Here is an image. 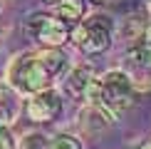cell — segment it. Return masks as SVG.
I'll return each mask as SVG.
<instances>
[{
    "mask_svg": "<svg viewBox=\"0 0 151 149\" xmlns=\"http://www.w3.org/2000/svg\"><path fill=\"white\" fill-rule=\"evenodd\" d=\"M55 12H57V17L65 25L74 27V25L82 22L84 15H87V0H62L57 8H55Z\"/></svg>",
    "mask_w": 151,
    "mask_h": 149,
    "instance_id": "7",
    "label": "cell"
},
{
    "mask_svg": "<svg viewBox=\"0 0 151 149\" xmlns=\"http://www.w3.org/2000/svg\"><path fill=\"white\" fill-rule=\"evenodd\" d=\"M20 114V95L10 87L0 95V127H10Z\"/></svg>",
    "mask_w": 151,
    "mask_h": 149,
    "instance_id": "9",
    "label": "cell"
},
{
    "mask_svg": "<svg viewBox=\"0 0 151 149\" xmlns=\"http://www.w3.org/2000/svg\"><path fill=\"white\" fill-rule=\"evenodd\" d=\"M5 90H8V85H0V95H3V92H5Z\"/></svg>",
    "mask_w": 151,
    "mask_h": 149,
    "instance_id": "17",
    "label": "cell"
},
{
    "mask_svg": "<svg viewBox=\"0 0 151 149\" xmlns=\"http://www.w3.org/2000/svg\"><path fill=\"white\" fill-rule=\"evenodd\" d=\"M52 82L55 80L50 77V72L45 70V65H42L40 55L35 50L32 52H20L8 65V87L22 97H32L37 92L52 87Z\"/></svg>",
    "mask_w": 151,
    "mask_h": 149,
    "instance_id": "2",
    "label": "cell"
},
{
    "mask_svg": "<svg viewBox=\"0 0 151 149\" xmlns=\"http://www.w3.org/2000/svg\"><path fill=\"white\" fill-rule=\"evenodd\" d=\"M20 149H50V142H47V137L45 134H40V132H30V134H25L22 137V142H20Z\"/></svg>",
    "mask_w": 151,
    "mask_h": 149,
    "instance_id": "11",
    "label": "cell"
},
{
    "mask_svg": "<svg viewBox=\"0 0 151 149\" xmlns=\"http://www.w3.org/2000/svg\"><path fill=\"white\" fill-rule=\"evenodd\" d=\"M42 3H45V5H50V8H57L62 0H42Z\"/></svg>",
    "mask_w": 151,
    "mask_h": 149,
    "instance_id": "15",
    "label": "cell"
},
{
    "mask_svg": "<svg viewBox=\"0 0 151 149\" xmlns=\"http://www.w3.org/2000/svg\"><path fill=\"white\" fill-rule=\"evenodd\" d=\"M144 10H146V15H149V20H151V0H144Z\"/></svg>",
    "mask_w": 151,
    "mask_h": 149,
    "instance_id": "14",
    "label": "cell"
},
{
    "mask_svg": "<svg viewBox=\"0 0 151 149\" xmlns=\"http://www.w3.org/2000/svg\"><path fill=\"white\" fill-rule=\"evenodd\" d=\"M97 82V74H94V67L89 62H79V65H72L67 74L62 77V85H65V95L72 99H82L87 102V95H89L92 85Z\"/></svg>",
    "mask_w": 151,
    "mask_h": 149,
    "instance_id": "6",
    "label": "cell"
},
{
    "mask_svg": "<svg viewBox=\"0 0 151 149\" xmlns=\"http://www.w3.org/2000/svg\"><path fill=\"white\" fill-rule=\"evenodd\" d=\"M134 80L124 70H109L99 80V97L92 104L106 122H116L134 102Z\"/></svg>",
    "mask_w": 151,
    "mask_h": 149,
    "instance_id": "1",
    "label": "cell"
},
{
    "mask_svg": "<svg viewBox=\"0 0 151 149\" xmlns=\"http://www.w3.org/2000/svg\"><path fill=\"white\" fill-rule=\"evenodd\" d=\"M62 107H65V99L55 87H47V90L37 92V95L27 97V117L37 124H45V122H52L62 114Z\"/></svg>",
    "mask_w": 151,
    "mask_h": 149,
    "instance_id": "5",
    "label": "cell"
},
{
    "mask_svg": "<svg viewBox=\"0 0 151 149\" xmlns=\"http://www.w3.org/2000/svg\"><path fill=\"white\" fill-rule=\"evenodd\" d=\"M22 30L27 40L42 47H57V50H62V45H67L72 37L70 25H65L55 15H45V12H30L22 22Z\"/></svg>",
    "mask_w": 151,
    "mask_h": 149,
    "instance_id": "4",
    "label": "cell"
},
{
    "mask_svg": "<svg viewBox=\"0 0 151 149\" xmlns=\"http://www.w3.org/2000/svg\"><path fill=\"white\" fill-rule=\"evenodd\" d=\"M114 30H116L119 40L136 45V42L141 40L144 30H146V22H144V17H139V15H129V17H124V20L119 22V27H114Z\"/></svg>",
    "mask_w": 151,
    "mask_h": 149,
    "instance_id": "8",
    "label": "cell"
},
{
    "mask_svg": "<svg viewBox=\"0 0 151 149\" xmlns=\"http://www.w3.org/2000/svg\"><path fill=\"white\" fill-rule=\"evenodd\" d=\"M111 37H114V20L106 12H92V15H84V20L72 27L70 40H74V45L84 55L94 57L111 47Z\"/></svg>",
    "mask_w": 151,
    "mask_h": 149,
    "instance_id": "3",
    "label": "cell"
},
{
    "mask_svg": "<svg viewBox=\"0 0 151 149\" xmlns=\"http://www.w3.org/2000/svg\"><path fill=\"white\" fill-rule=\"evenodd\" d=\"M50 149H82V142L70 132H62L55 139H50Z\"/></svg>",
    "mask_w": 151,
    "mask_h": 149,
    "instance_id": "10",
    "label": "cell"
},
{
    "mask_svg": "<svg viewBox=\"0 0 151 149\" xmlns=\"http://www.w3.org/2000/svg\"><path fill=\"white\" fill-rule=\"evenodd\" d=\"M0 149H17L10 127H0Z\"/></svg>",
    "mask_w": 151,
    "mask_h": 149,
    "instance_id": "12",
    "label": "cell"
},
{
    "mask_svg": "<svg viewBox=\"0 0 151 149\" xmlns=\"http://www.w3.org/2000/svg\"><path fill=\"white\" fill-rule=\"evenodd\" d=\"M131 149H151V142H139V144L131 147Z\"/></svg>",
    "mask_w": 151,
    "mask_h": 149,
    "instance_id": "13",
    "label": "cell"
},
{
    "mask_svg": "<svg viewBox=\"0 0 151 149\" xmlns=\"http://www.w3.org/2000/svg\"><path fill=\"white\" fill-rule=\"evenodd\" d=\"M89 3H94V5H104L106 0H89Z\"/></svg>",
    "mask_w": 151,
    "mask_h": 149,
    "instance_id": "16",
    "label": "cell"
}]
</instances>
